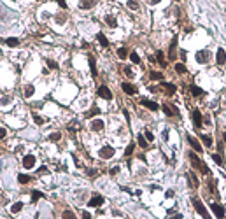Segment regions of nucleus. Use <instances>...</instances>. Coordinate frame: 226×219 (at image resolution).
<instances>
[{
  "instance_id": "nucleus-1",
  "label": "nucleus",
  "mask_w": 226,
  "mask_h": 219,
  "mask_svg": "<svg viewBox=\"0 0 226 219\" xmlns=\"http://www.w3.org/2000/svg\"><path fill=\"white\" fill-rule=\"evenodd\" d=\"M189 159H191V163H193V167H195V168H200L202 172H205V174H207V167L203 165V161H202V159L196 158L195 153H191V154H189Z\"/></svg>"
},
{
  "instance_id": "nucleus-2",
  "label": "nucleus",
  "mask_w": 226,
  "mask_h": 219,
  "mask_svg": "<svg viewBox=\"0 0 226 219\" xmlns=\"http://www.w3.org/2000/svg\"><path fill=\"white\" fill-rule=\"evenodd\" d=\"M193 205H195L196 212H198L200 216H203V217H209V212H207V209H205V207H203V203H202L200 200L193 198Z\"/></svg>"
},
{
  "instance_id": "nucleus-3",
  "label": "nucleus",
  "mask_w": 226,
  "mask_h": 219,
  "mask_svg": "<svg viewBox=\"0 0 226 219\" xmlns=\"http://www.w3.org/2000/svg\"><path fill=\"white\" fill-rule=\"evenodd\" d=\"M96 95H98L100 98H105V100H111V98H112V93H111V90H109L107 86H100V88L96 90Z\"/></svg>"
},
{
  "instance_id": "nucleus-4",
  "label": "nucleus",
  "mask_w": 226,
  "mask_h": 219,
  "mask_svg": "<svg viewBox=\"0 0 226 219\" xmlns=\"http://www.w3.org/2000/svg\"><path fill=\"white\" fill-rule=\"evenodd\" d=\"M114 156V147H111V146H103L102 149H100V158L103 159H109Z\"/></svg>"
},
{
  "instance_id": "nucleus-5",
  "label": "nucleus",
  "mask_w": 226,
  "mask_h": 219,
  "mask_svg": "<svg viewBox=\"0 0 226 219\" xmlns=\"http://www.w3.org/2000/svg\"><path fill=\"white\" fill-rule=\"evenodd\" d=\"M209 58H210V53L205 51V49H202V51L196 53V61H198V63H207Z\"/></svg>"
},
{
  "instance_id": "nucleus-6",
  "label": "nucleus",
  "mask_w": 226,
  "mask_h": 219,
  "mask_svg": "<svg viewBox=\"0 0 226 219\" xmlns=\"http://www.w3.org/2000/svg\"><path fill=\"white\" fill-rule=\"evenodd\" d=\"M23 167H25V168H33V167H35V156H33V154H26V156H25V158H23Z\"/></svg>"
},
{
  "instance_id": "nucleus-7",
  "label": "nucleus",
  "mask_w": 226,
  "mask_h": 219,
  "mask_svg": "<svg viewBox=\"0 0 226 219\" xmlns=\"http://www.w3.org/2000/svg\"><path fill=\"white\" fill-rule=\"evenodd\" d=\"M216 61H217V65H224V63H226V51L223 49V48H219V49H217Z\"/></svg>"
},
{
  "instance_id": "nucleus-8",
  "label": "nucleus",
  "mask_w": 226,
  "mask_h": 219,
  "mask_svg": "<svg viewBox=\"0 0 226 219\" xmlns=\"http://www.w3.org/2000/svg\"><path fill=\"white\" fill-rule=\"evenodd\" d=\"M140 103H142L144 107H147L149 110H158L160 109V105H158L156 102H151V100H147V98H142L140 100Z\"/></svg>"
},
{
  "instance_id": "nucleus-9",
  "label": "nucleus",
  "mask_w": 226,
  "mask_h": 219,
  "mask_svg": "<svg viewBox=\"0 0 226 219\" xmlns=\"http://www.w3.org/2000/svg\"><path fill=\"white\" fill-rule=\"evenodd\" d=\"M102 203H103V196H100V195H95V196L88 202V205H90V207H100Z\"/></svg>"
},
{
  "instance_id": "nucleus-10",
  "label": "nucleus",
  "mask_w": 226,
  "mask_h": 219,
  "mask_svg": "<svg viewBox=\"0 0 226 219\" xmlns=\"http://www.w3.org/2000/svg\"><path fill=\"white\" fill-rule=\"evenodd\" d=\"M121 88H123V91L128 93V95H135V93H137V88H135L133 84H130V82H123Z\"/></svg>"
},
{
  "instance_id": "nucleus-11",
  "label": "nucleus",
  "mask_w": 226,
  "mask_h": 219,
  "mask_svg": "<svg viewBox=\"0 0 226 219\" xmlns=\"http://www.w3.org/2000/svg\"><path fill=\"white\" fill-rule=\"evenodd\" d=\"M191 116H193V123H195V126L196 128H200V126H202V112H200V110H193Z\"/></svg>"
},
{
  "instance_id": "nucleus-12",
  "label": "nucleus",
  "mask_w": 226,
  "mask_h": 219,
  "mask_svg": "<svg viewBox=\"0 0 226 219\" xmlns=\"http://www.w3.org/2000/svg\"><path fill=\"white\" fill-rule=\"evenodd\" d=\"M103 121L102 119H95V121H91V130L93 131H102L103 130Z\"/></svg>"
},
{
  "instance_id": "nucleus-13",
  "label": "nucleus",
  "mask_w": 226,
  "mask_h": 219,
  "mask_svg": "<svg viewBox=\"0 0 226 219\" xmlns=\"http://www.w3.org/2000/svg\"><path fill=\"white\" fill-rule=\"evenodd\" d=\"M188 142L191 144V147H193L195 151H198V153H202V151H203V149H202V146H200V142H198L195 137H188Z\"/></svg>"
},
{
  "instance_id": "nucleus-14",
  "label": "nucleus",
  "mask_w": 226,
  "mask_h": 219,
  "mask_svg": "<svg viewBox=\"0 0 226 219\" xmlns=\"http://www.w3.org/2000/svg\"><path fill=\"white\" fill-rule=\"evenodd\" d=\"M212 210H214V214H216L217 217H224V209L219 203H212Z\"/></svg>"
},
{
  "instance_id": "nucleus-15",
  "label": "nucleus",
  "mask_w": 226,
  "mask_h": 219,
  "mask_svg": "<svg viewBox=\"0 0 226 219\" xmlns=\"http://www.w3.org/2000/svg\"><path fill=\"white\" fill-rule=\"evenodd\" d=\"M95 4H96V0H81V2H79V7H81V9H91Z\"/></svg>"
},
{
  "instance_id": "nucleus-16",
  "label": "nucleus",
  "mask_w": 226,
  "mask_h": 219,
  "mask_svg": "<svg viewBox=\"0 0 226 219\" xmlns=\"http://www.w3.org/2000/svg\"><path fill=\"white\" fill-rule=\"evenodd\" d=\"M163 110H165V114H166V116H175V114H177V109H175L174 105H168V103L163 105Z\"/></svg>"
},
{
  "instance_id": "nucleus-17",
  "label": "nucleus",
  "mask_w": 226,
  "mask_h": 219,
  "mask_svg": "<svg viewBox=\"0 0 226 219\" xmlns=\"http://www.w3.org/2000/svg\"><path fill=\"white\" fill-rule=\"evenodd\" d=\"M161 86L166 90V93H168V95H174V93H175V86H174V84H170V82H163Z\"/></svg>"
},
{
  "instance_id": "nucleus-18",
  "label": "nucleus",
  "mask_w": 226,
  "mask_h": 219,
  "mask_svg": "<svg viewBox=\"0 0 226 219\" xmlns=\"http://www.w3.org/2000/svg\"><path fill=\"white\" fill-rule=\"evenodd\" d=\"M5 44H7L9 48H16V46L20 44V39H16V37H9V39L5 40Z\"/></svg>"
},
{
  "instance_id": "nucleus-19",
  "label": "nucleus",
  "mask_w": 226,
  "mask_h": 219,
  "mask_svg": "<svg viewBox=\"0 0 226 219\" xmlns=\"http://www.w3.org/2000/svg\"><path fill=\"white\" fill-rule=\"evenodd\" d=\"M90 67H91L93 77H96V76H98V72H96V63H95V58H93V56H90Z\"/></svg>"
},
{
  "instance_id": "nucleus-20",
  "label": "nucleus",
  "mask_w": 226,
  "mask_h": 219,
  "mask_svg": "<svg viewBox=\"0 0 226 219\" xmlns=\"http://www.w3.org/2000/svg\"><path fill=\"white\" fill-rule=\"evenodd\" d=\"M96 39H98V42L102 44L103 48H107V46H109V40L105 39V35H103V33H98V35H96Z\"/></svg>"
},
{
  "instance_id": "nucleus-21",
  "label": "nucleus",
  "mask_w": 226,
  "mask_h": 219,
  "mask_svg": "<svg viewBox=\"0 0 226 219\" xmlns=\"http://www.w3.org/2000/svg\"><path fill=\"white\" fill-rule=\"evenodd\" d=\"M137 142H139V146H140L142 149H144V147H147V139H145V137L142 135V133L139 135V139H137Z\"/></svg>"
},
{
  "instance_id": "nucleus-22",
  "label": "nucleus",
  "mask_w": 226,
  "mask_h": 219,
  "mask_svg": "<svg viewBox=\"0 0 226 219\" xmlns=\"http://www.w3.org/2000/svg\"><path fill=\"white\" fill-rule=\"evenodd\" d=\"M33 93H35V88H33L32 84H28V86L25 88V97H26V98H30V97L33 95Z\"/></svg>"
},
{
  "instance_id": "nucleus-23",
  "label": "nucleus",
  "mask_w": 226,
  "mask_h": 219,
  "mask_svg": "<svg viewBox=\"0 0 226 219\" xmlns=\"http://www.w3.org/2000/svg\"><path fill=\"white\" fill-rule=\"evenodd\" d=\"M191 93H193V97H202V95H203V90L198 88V86H191Z\"/></svg>"
},
{
  "instance_id": "nucleus-24",
  "label": "nucleus",
  "mask_w": 226,
  "mask_h": 219,
  "mask_svg": "<svg viewBox=\"0 0 226 219\" xmlns=\"http://www.w3.org/2000/svg\"><path fill=\"white\" fill-rule=\"evenodd\" d=\"M60 139H62V133H60V131H53L51 135H49V140H51V142H58Z\"/></svg>"
},
{
  "instance_id": "nucleus-25",
  "label": "nucleus",
  "mask_w": 226,
  "mask_h": 219,
  "mask_svg": "<svg viewBox=\"0 0 226 219\" xmlns=\"http://www.w3.org/2000/svg\"><path fill=\"white\" fill-rule=\"evenodd\" d=\"M21 209H23V203H21V202H16V203L11 207V212H12V214H16V212H20Z\"/></svg>"
},
{
  "instance_id": "nucleus-26",
  "label": "nucleus",
  "mask_w": 226,
  "mask_h": 219,
  "mask_svg": "<svg viewBox=\"0 0 226 219\" xmlns=\"http://www.w3.org/2000/svg\"><path fill=\"white\" fill-rule=\"evenodd\" d=\"M18 180H20L21 184H26V182H30V175H26V174H20V175H18Z\"/></svg>"
},
{
  "instance_id": "nucleus-27",
  "label": "nucleus",
  "mask_w": 226,
  "mask_h": 219,
  "mask_svg": "<svg viewBox=\"0 0 226 219\" xmlns=\"http://www.w3.org/2000/svg\"><path fill=\"white\" fill-rule=\"evenodd\" d=\"M105 23H107L109 26H116V25H118V21H116L114 16H107V18H105Z\"/></svg>"
},
{
  "instance_id": "nucleus-28",
  "label": "nucleus",
  "mask_w": 226,
  "mask_h": 219,
  "mask_svg": "<svg viewBox=\"0 0 226 219\" xmlns=\"http://www.w3.org/2000/svg\"><path fill=\"white\" fill-rule=\"evenodd\" d=\"M202 142L205 144L207 147H212V139H210L209 135H202Z\"/></svg>"
},
{
  "instance_id": "nucleus-29",
  "label": "nucleus",
  "mask_w": 226,
  "mask_h": 219,
  "mask_svg": "<svg viewBox=\"0 0 226 219\" xmlns=\"http://www.w3.org/2000/svg\"><path fill=\"white\" fill-rule=\"evenodd\" d=\"M128 7L132 11H137L139 9V0H128Z\"/></svg>"
},
{
  "instance_id": "nucleus-30",
  "label": "nucleus",
  "mask_w": 226,
  "mask_h": 219,
  "mask_svg": "<svg viewBox=\"0 0 226 219\" xmlns=\"http://www.w3.org/2000/svg\"><path fill=\"white\" fill-rule=\"evenodd\" d=\"M96 114H100V109H98V107H93L90 112H86V118H93V116H96Z\"/></svg>"
},
{
  "instance_id": "nucleus-31",
  "label": "nucleus",
  "mask_w": 226,
  "mask_h": 219,
  "mask_svg": "<svg viewBox=\"0 0 226 219\" xmlns=\"http://www.w3.org/2000/svg\"><path fill=\"white\" fill-rule=\"evenodd\" d=\"M118 56H119L121 60H124V58L128 56V51L124 49V48H119V49H118Z\"/></svg>"
},
{
  "instance_id": "nucleus-32",
  "label": "nucleus",
  "mask_w": 226,
  "mask_h": 219,
  "mask_svg": "<svg viewBox=\"0 0 226 219\" xmlns=\"http://www.w3.org/2000/svg\"><path fill=\"white\" fill-rule=\"evenodd\" d=\"M42 196H44V195H42L41 191H33V193H32V202L35 203V202H37L39 198H42Z\"/></svg>"
},
{
  "instance_id": "nucleus-33",
  "label": "nucleus",
  "mask_w": 226,
  "mask_h": 219,
  "mask_svg": "<svg viewBox=\"0 0 226 219\" xmlns=\"http://www.w3.org/2000/svg\"><path fill=\"white\" fill-rule=\"evenodd\" d=\"M130 60L133 61V63H140V56L133 51V53H130Z\"/></svg>"
},
{
  "instance_id": "nucleus-34",
  "label": "nucleus",
  "mask_w": 226,
  "mask_h": 219,
  "mask_svg": "<svg viewBox=\"0 0 226 219\" xmlns=\"http://www.w3.org/2000/svg\"><path fill=\"white\" fill-rule=\"evenodd\" d=\"M175 72H177V74H184L186 67L182 65V63H177V65H175Z\"/></svg>"
},
{
  "instance_id": "nucleus-35",
  "label": "nucleus",
  "mask_w": 226,
  "mask_h": 219,
  "mask_svg": "<svg viewBox=\"0 0 226 219\" xmlns=\"http://www.w3.org/2000/svg\"><path fill=\"white\" fill-rule=\"evenodd\" d=\"M151 79H154V81H156V79H158V81L163 79V74H161V72H153V74H151Z\"/></svg>"
},
{
  "instance_id": "nucleus-36",
  "label": "nucleus",
  "mask_w": 226,
  "mask_h": 219,
  "mask_svg": "<svg viewBox=\"0 0 226 219\" xmlns=\"http://www.w3.org/2000/svg\"><path fill=\"white\" fill-rule=\"evenodd\" d=\"M175 44H177V39L174 37L172 40V46H170V58H174V51H175Z\"/></svg>"
},
{
  "instance_id": "nucleus-37",
  "label": "nucleus",
  "mask_w": 226,
  "mask_h": 219,
  "mask_svg": "<svg viewBox=\"0 0 226 219\" xmlns=\"http://www.w3.org/2000/svg\"><path fill=\"white\" fill-rule=\"evenodd\" d=\"M133 144H130V146H128V147H126V149H124V154H126V156H130V154H132V153H133Z\"/></svg>"
},
{
  "instance_id": "nucleus-38",
  "label": "nucleus",
  "mask_w": 226,
  "mask_h": 219,
  "mask_svg": "<svg viewBox=\"0 0 226 219\" xmlns=\"http://www.w3.org/2000/svg\"><path fill=\"white\" fill-rule=\"evenodd\" d=\"M144 137L147 139V142H151V140H154V135L151 133V131H149V130H147V131L144 133Z\"/></svg>"
},
{
  "instance_id": "nucleus-39",
  "label": "nucleus",
  "mask_w": 226,
  "mask_h": 219,
  "mask_svg": "<svg viewBox=\"0 0 226 219\" xmlns=\"http://www.w3.org/2000/svg\"><path fill=\"white\" fill-rule=\"evenodd\" d=\"M212 159L216 161L217 165H223V159H221V156H219V154H212Z\"/></svg>"
},
{
  "instance_id": "nucleus-40",
  "label": "nucleus",
  "mask_w": 226,
  "mask_h": 219,
  "mask_svg": "<svg viewBox=\"0 0 226 219\" xmlns=\"http://www.w3.org/2000/svg\"><path fill=\"white\" fill-rule=\"evenodd\" d=\"M189 180H191V184H193V186H198V180H196V177H195V174H189Z\"/></svg>"
},
{
  "instance_id": "nucleus-41",
  "label": "nucleus",
  "mask_w": 226,
  "mask_h": 219,
  "mask_svg": "<svg viewBox=\"0 0 226 219\" xmlns=\"http://www.w3.org/2000/svg\"><path fill=\"white\" fill-rule=\"evenodd\" d=\"M47 65H49V69H58V63H56V61H53V60H47Z\"/></svg>"
},
{
  "instance_id": "nucleus-42",
  "label": "nucleus",
  "mask_w": 226,
  "mask_h": 219,
  "mask_svg": "<svg viewBox=\"0 0 226 219\" xmlns=\"http://www.w3.org/2000/svg\"><path fill=\"white\" fill-rule=\"evenodd\" d=\"M124 74H126L128 77H133V70L130 69V67H124Z\"/></svg>"
},
{
  "instance_id": "nucleus-43",
  "label": "nucleus",
  "mask_w": 226,
  "mask_h": 219,
  "mask_svg": "<svg viewBox=\"0 0 226 219\" xmlns=\"http://www.w3.org/2000/svg\"><path fill=\"white\" fill-rule=\"evenodd\" d=\"M33 119H35V123H37V125H44V119H42L41 116H33Z\"/></svg>"
},
{
  "instance_id": "nucleus-44",
  "label": "nucleus",
  "mask_w": 226,
  "mask_h": 219,
  "mask_svg": "<svg viewBox=\"0 0 226 219\" xmlns=\"http://www.w3.org/2000/svg\"><path fill=\"white\" fill-rule=\"evenodd\" d=\"M56 2L60 4V7H62V9H67V4H65V0H56Z\"/></svg>"
},
{
  "instance_id": "nucleus-45",
  "label": "nucleus",
  "mask_w": 226,
  "mask_h": 219,
  "mask_svg": "<svg viewBox=\"0 0 226 219\" xmlns=\"http://www.w3.org/2000/svg\"><path fill=\"white\" fill-rule=\"evenodd\" d=\"M7 135V131H5V128H0V139H4Z\"/></svg>"
},
{
  "instance_id": "nucleus-46",
  "label": "nucleus",
  "mask_w": 226,
  "mask_h": 219,
  "mask_svg": "<svg viewBox=\"0 0 226 219\" xmlns=\"http://www.w3.org/2000/svg\"><path fill=\"white\" fill-rule=\"evenodd\" d=\"M63 217H72V219H74V214H72V212H69V210H67V212H63Z\"/></svg>"
},
{
  "instance_id": "nucleus-47",
  "label": "nucleus",
  "mask_w": 226,
  "mask_h": 219,
  "mask_svg": "<svg viewBox=\"0 0 226 219\" xmlns=\"http://www.w3.org/2000/svg\"><path fill=\"white\" fill-rule=\"evenodd\" d=\"M118 172H119V168H118V167H114V168H111V175H116Z\"/></svg>"
},
{
  "instance_id": "nucleus-48",
  "label": "nucleus",
  "mask_w": 226,
  "mask_h": 219,
  "mask_svg": "<svg viewBox=\"0 0 226 219\" xmlns=\"http://www.w3.org/2000/svg\"><path fill=\"white\" fill-rule=\"evenodd\" d=\"M165 195H166V196H168V198H172V196H174V191H172V189H168V191H166V193H165Z\"/></svg>"
},
{
  "instance_id": "nucleus-49",
  "label": "nucleus",
  "mask_w": 226,
  "mask_h": 219,
  "mask_svg": "<svg viewBox=\"0 0 226 219\" xmlns=\"http://www.w3.org/2000/svg\"><path fill=\"white\" fill-rule=\"evenodd\" d=\"M39 174H47V168H46V167H42V168H39Z\"/></svg>"
},
{
  "instance_id": "nucleus-50",
  "label": "nucleus",
  "mask_w": 226,
  "mask_h": 219,
  "mask_svg": "<svg viewBox=\"0 0 226 219\" xmlns=\"http://www.w3.org/2000/svg\"><path fill=\"white\" fill-rule=\"evenodd\" d=\"M88 174H90L91 177H95V175H96V170H88Z\"/></svg>"
},
{
  "instance_id": "nucleus-51",
  "label": "nucleus",
  "mask_w": 226,
  "mask_h": 219,
  "mask_svg": "<svg viewBox=\"0 0 226 219\" xmlns=\"http://www.w3.org/2000/svg\"><path fill=\"white\" fill-rule=\"evenodd\" d=\"M161 0H151V4H160Z\"/></svg>"
},
{
  "instance_id": "nucleus-52",
  "label": "nucleus",
  "mask_w": 226,
  "mask_h": 219,
  "mask_svg": "<svg viewBox=\"0 0 226 219\" xmlns=\"http://www.w3.org/2000/svg\"><path fill=\"white\" fill-rule=\"evenodd\" d=\"M224 140H226V131H224Z\"/></svg>"
},
{
  "instance_id": "nucleus-53",
  "label": "nucleus",
  "mask_w": 226,
  "mask_h": 219,
  "mask_svg": "<svg viewBox=\"0 0 226 219\" xmlns=\"http://www.w3.org/2000/svg\"><path fill=\"white\" fill-rule=\"evenodd\" d=\"M177 2H181V0H177Z\"/></svg>"
}]
</instances>
